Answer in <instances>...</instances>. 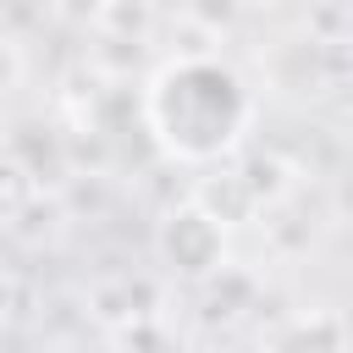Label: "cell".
<instances>
[{
	"instance_id": "6da1fadb",
	"label": "cell",
	"mask_w": 353,
	"mask_h": 353,
	"mask_svg": "<svg viewBox=\"0 0 353 353\" xmlns=\"http://www.w3.org/2000/svg\"><path fill=\"white\" fill-rule=\"evenodd\" d=\"M248 116H254V105H248L243 77L221 61H204V55L165 66L149 88V121L165 138V149L182 160L226 154L243 138Z\"/></svg>"
},
{
	"instance_id": "7a4b0ae2",
	"label": "cell",
	"mask_w": 353,
	"mask_h": 353,
	"mask_svg": "<svg viewBox=\"0 0 353 353\" xmlns=\"http://www.w3.org/2000/svg\"><path fill=\"white\" fill-rule=\"evenodd\" d=\"M165 254L176 259V270H188V276H204L215 259H221V221L215 215H204V210H176L171 221H165Z\"/></svg>"
}]
</instances>
